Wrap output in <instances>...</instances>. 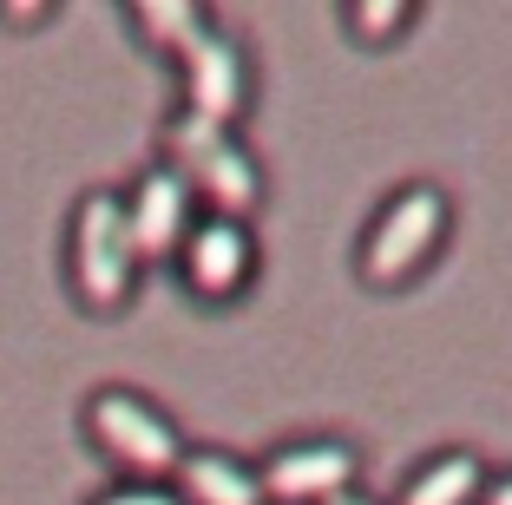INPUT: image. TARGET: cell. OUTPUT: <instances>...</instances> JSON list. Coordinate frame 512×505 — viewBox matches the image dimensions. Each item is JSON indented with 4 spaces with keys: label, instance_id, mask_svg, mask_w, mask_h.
I'll list each match as a JSON object with an SVG mask.
<instances>
[{
    "label": "cell",
    "instance_id": "7c38bea8",
    "mask_svg": "<svg viewBox=\"0 0 512 505\" xmlns=\"http://www.w3.org/2000/svg\"><path fill=\"white\" fill-rule=\"evenodd\" d=\"M342 20H348V33H362V40H388V33H401L407 20H414V7H407V0H355Z\"/></svg>",
    "mask_w": 512,
    "mask_h": 505
},
{
    "label": "cell",
    "instance_id": "8fae6325",
    "mask_svg": "<svg viewBox=\"0 0 512 505\" xmlns=\"http://www.w3.org/2000/svg\"><path fill=\"white\" fill-rule=\"evenodd\" d=\"M204 20H211V14L191 7V0H125V27H132L151 53H178Z\"/></svg>",
    "mask_w": 512,
    "mask_h": 505
},
{
    "label": "cell",
    "instance_id": "6da1fadb",
    "mask_svg": "<svg viewBox=\"0 0 512 505\" xmlns=\"http://www.w3.org/2000/svg\"><path fill=\"white\" fill-rule=\"evenodd\" d=\"M138 243L125 223L119 191H86L73 204V230H66V283H73L79 309L92 315H119L138 289Z\"/></svg>",
    "mask_w": 512,
    "mask_h": 505
},
{
    "label": "cell",
    "instance_id": "8992f818",
    "mask_svg": "<svg viewBox=\"0 0 512 505\" xmlns=\"http://www.w3.org/2000/svg\"><path fill=\"white\" fill-rule=\"evenodd\" d=\"M119 197H125V223H132L138 263H178L184 237H191L197 217H204V210H197V191L184 184L178 164L151 158L132 178V191H119Z\"/></svg>",
    "mask_w": 512,
    "mask_h": 505
},
{
    "label": "cell",
    "instance_id": "30bf717a",
    "mask_svg": "<svg viewBox=\"0 0 512 505\" xmlns=\"http://www.w3.org/2000/svg\"><path fill=\"white\" fill-rule=\"evenodd\" d=\"M480 499H486V460L467 446H447V453H434L407 473L394 505H480Z\"/></svg>",
    "mask_w": 512,
    "mask_h": 505
},
{
    "label": "cell",
    "instance_id": "7a4b0ae2",
    "mask_svg": "<svg viewBox=\"0 0 512 505\" xmlns=\"http://www.w3.org/2000/svg\"><path fill=\"white\" fill-rule=\"evenodd\" d=\"M165 164H178L184 184L197 191V204H211V217H243L263 204V164L243 151V138L230 125L171 112L165 119Z\"/></svg>",
    "mask_w": 512,
    "mask_h": 505
},
{
    "label": "cell",
    "instance_id": "ba28073f",
    "mask_svg": "<svg viewBox=\"0 0 512 505\" xmlns=\"http://www.w3.org/2000/svg\"><path fill=\"white\" fill-rule=\"evenodd\" d=\"M178 276L197 302H230L243 296V283L256 276V237L243 217H197V230L178 250Z\"/></svg>",
    "mask_w": 512,
    "mask_h": 505
},
{
    "label": "cell",
    "instance_id": "3957f363",
    "mask_svg": "<svg viewBox=\"0 0 512 505\" xmlns=\"http://www.w3.org/2000/svg\"><path fill=\"white\" fill-rule=\"evenodd\" d=\"M447 223H453V204H447L440 184H427V178L401 184V191L375 210V223H368V237H362V263H355L362 283H375V289L414 283V276L434 263V250L447 243Z\"/></svg>",
    "mask_w": 512,
    "mask_h": 505
},
{
    "label": "cell",
    "instance_id": "9a60e30c",
    "mask_svg": "<svg viewBox=\"0 0 512 505\" xmlns=\"http://www.w3.org/2000/svg\"><path fill=\"white\" fill-rule=\"evenodd\" d=\"M329 505H375V499H368V492L355 486V492H342V499H329Z\"/></svg>",
    "mask_w": 512,
    "mask_h": 505
},
{
    "label": "cell",
    "instance_id": "4fadbf2b",
    "mask_svg": "<svg viewBox=\"0 0 512 505\" xmlns=\"http://www.w3.org/2000/svg\"><path fill=\"white\" fill-rule=\"evenodd\" d=\"M92 505H184L171 486H151V479H119V486H106Z\"/></svg>",
    "mask_w": 512,
    "mask_h": 505
},
{
    "label": "cell",
    "instance_id": "277c9868",
    "mask_svg": "<svg viewBox=\"0 0 512 505\" xmlns=\"http://www.w3.org/2000/svg\"><path fill=\"white\" fill-rule=\"evenodd\" d=\"M86 433L112 466H125L132 479H151V486H171V473L184 460L178 420L151 401V394H138V387H92L86 394Z\"/></svg>",
    "mask_w": 512,
    "mask_h": 505
},
{
    "label": "cell",
    "instance_id": "9c48e42d",
    "mask_svg": "<svg viewBox=\"0 0 512 505\" xmlns=\"http://www.w3.org/2000/svg\"><path fill=\"white\" fill-rule=\"evenodd\" d=\"M171 492L184 505H270L263 473L243 453H230V446H184L178 473H171Z\"/></svg>",
    "mask_w": 512,
    "mask_h": 505
},
{
    "label": "cell",
    "instance_id": "5bb4252c",
    "mask_svg": "<svg viewBox=\"0 0 512 505\" xmlns=\"http://www.w3.org/2000/svg\"><path fill=\"white\" fill-rule=\"evenodd\" d=\"M480 505H512V473H493V479H486V499Z\"/></svg>",
    "mask_w": 512,
    "mask_h": 505
},
{
    "label": "cell",
    "instance_id": "52a82bcc",
    "mask_svg": "<svg viewBox=\"0 0 512 505\" xmlns=\"http://www.w3.org/2000/svg\"><path fill=\"white\" fill-rule=\"evenodd\" d=\"M256 473H263L270 505H329V499H342V492H355L362 453L348 440H335V433H302V440L276 446Z\"/></svg>",
    "mask_w": 512,
    "mask_h": 505
},
{
    "label": "cell",
    "instance_id": "5b68a950",
    "mask_svg": "<svg viewBox=\"0 0 512 505\" xmlns=\"http://www.w3.org/2000/svg\"><path fill=\"white\" fill-rule=\"evenodd\" d=\"M250 105V53L230 27L204 20L191 40L178 46V112L211 125H237Z\"/></svg>",
    "mask_w": 512,
    "mask_h": 505
}]
</instances>
